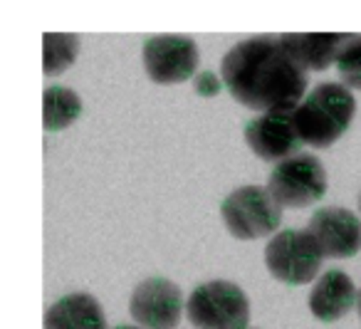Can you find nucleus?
Returning a JSON list of instances; mask_svg holds the SVG:
<instances>
[{
    "label": "nucleus",
    "instance_id": "obj_1",
    "mask_svg": "<svg viewBox=\"0 0 361 329\" xmlns=\"http://www.w3.org/2000/svg\"><path fill=\"white\" fill-rule=\"evenodd\" d=\"M221 77L233 100L255 112L302 104L307 90V70L287 50L282 35H260L233 45L223 57Z\"/></svg>",
    "mask_w": 361,
    "mask_h": 329
},
{
    "label": "nucleus",
    "instance_id": "obj_2",
    "mask_svg": "<svg viewBox=\"0 0 361 329\" xmlns=\"http://www.w3.org/2000/svg\"><path fill=\"white\" fill-rule=\"evenodd\" d=\"M356 114V100L349 87L322 82L302 100L295 112L300 139L314 149H329L346 134Z\"/></svg>",
    "mask_w": 361,
    "mask_h": 329
},
{
    "label": "nucleus",
    "instance_id": "obj_3",
    "mask_svg": "<svg viewBox=\"0 0 361 329\" xmlns=\"http://www.w3.org/2000/svg\"><path fill=\"white\" fill-rule=\"evenodd\" d=\"M186 314L198 329H247L250 299L235 282L211 280L188 294Z\"/></svg>",
    "mask_w": 361,
    "mask_h": 329
},
{
    "label": "nucleus",
    "instance_id": "obj_4",
    "mask_svg": "<svg viewBox=\"0 0 361 329\" xmlns=\"http://www.w3.org/2000/svg\"><path fill=\"white\" fill-rule=\"evenodd\" d=\"M223 223L238 240H257L277 233L282 205L272 198L267 186H240L221 205Z\"/></svg>",
    "mask_w": 361,
    "mask_h": 329
},
{
    "label": "nucleus",
    "instance_id": "obj_5",
    "mask_svg": "<svg viewBox=\"0 0 361 329\" xmlns=\"http://www.w3.org/2000/svg\"><path fill=\"white\" fill-rule=\"evenodd\" d=\"M324 263V253L310 230L285 228L272 235L265 245V268L275 280L285 285H307L317 277Z\"/></svg>",
    "mask_w": 361,
    "mask_h": 329
},
{
    "label": "nucleus",
    "instance_id": "obj_6",
    "mask_svg": "<svg viewBox=\"0 0 361 329\" xmlns=\"http://www.w3.org/2000/svg\"><path fill=\"white\" fill-rule=\"evenodd\" d=\"M267 191L282 208H307L326 193V169L317 156L297 154L272 169Z\"/></svg>",
    "mask_w": 361,
    "mask_h": 329
},
{
    "label": "nucleus",
    "instance_id": "obj_7",
    "mask_svg": "<svg viewBox=\"0 0 361 329\" xmlns=\"http://www.w3.org/2000/svg\"><path fill=\"white\" fill-rule=\"evenodd\" d=\"M297 107L300 104L277 107V109L262 112L260 116L247 121L245 141L252 154L275 166L300 154L305 141L300 139V131L295 126Z\"/></svg>",
    "mask_w": 361,
    "mask_h": 329
},
{
    "label": "nucleus",
    "instance_id": "obj_8",
    "mask_svg": "<svg viewBox=\"0 0 361 329\" xmlns=\"http://www.w3.org/2000/svg\"><path fill=\"white\" fill-rule=\"evenodd\" d=\"M144 70L156 85H180L196 77L198 45L183 35H156L144 42Z\"/></svg>",
    "mask_w": 361,
    "mask_h": 329
},
{
    "label": "nucleus",
    "instance_id": "obj_9",
    "mask_svg": "<svg viewBox=\"0 0 361 329\" xmlns=\"http://www.w3.org/2000/svg\"><path fill=\"white\" fill-rule=\"evenodd\" d=\"M129 314L144 329H176L183 314V292L173 280L149 277L131 292Z\"/></svg>",
    "mask_w": 361,
    "mask_h": 329
},
{
    "label": "nucleus",
    "instance_id": "obj_10",
    "mask_svg": "<svg viewBox=\"0 0 361 329\" xmlns=\"http://www.w3.org/2000/svg\"><path fill=\"white\" fill-rule=\"evenodd\" d=\"M307 230L317 240L324 258H354L361 250V220L354 210L326 205L319 208L307 223Z\"/></svg>",
    "mask_w": 361,
    "mask_h": 329
},
{
    "label": "nucleus",
    "instance_id": "obj_11",
    "mask_svg": "<svg viewBox=\"0 0 361 329\" xmlns=\"http://www.w3.org/2000/svg\"><path fill=\"white\" fill-rule=\"evenodd\" d=\"M359 299L354 282L341 270H329L314 282L310 292V312L319 322H336L341 319Z\"/></svg>",
    "mask_w": 361,
    "mask_h": 329
},
{
    "label": "nucleus",
    "instance_id": "obj_12",
    "mask_svg": "<svg viewBox=\"0 0 361 329\" xmlns=\"http://www.w3.org/2000/svg\"><path fill=\"white\" fill-rule=\"evenodd\" d=\"M42 329H106V314L92 294L72 292L47 309Z\"/></svg>",
    "mask_w": 361,
    "mask_h": 329
},
{
    "label": "nucleus",
    "instance_id": "obj_13",
    "mask_svg": "<svg viewBox=\"0 0 361 329\" xmlns=\"http://www.w3.org/2000/svg\"><path fill=\"white\" fill-rule=\"evenodd\" d=\"M349 40L346 32H302V35H282L287 50L297 57L307 72H324L339 57L344 42Z\"/></svg>",
    "mask_w": 361,
    "mask_h": 329
},
{
    "label": "nucleus",
    "instance_id": "obj_14",
    "mask_svg": "<svg viewBox=\"0 0 361 329\" xmlns=\"http://www.w3.org/2000/svg\"><path fill=\"white\" fill-rule=\"evenodd\" d=\"M82 114V100L70 87H47L42 92V126L47 131H62Z\"/></svg>",
    "mask_w": 361,
    "mask_h": 329
},
{
    "label": "nucleus",
    "instance_id": "obj_15",
    "mask_svg": "<svg viewBox=\"0 0 361 329\" xmlns=\"http://www.w3.org/2000/svg\"><path fill=\"white\" fill-rule=\"evenodd\" d=\"M80 52V37L70 35V32H47L42 37V70L45 75H60V72L70 70L77 60Z\"/></svg>",
    "mask_w": 361,
    "mask_h": 329
},
{
    "label": "nucleus",
    "instance_id": "obj_16",
    "mask_svg": "<svg viewBox=\"0 0 361 329\" xmlns=\"http://www.w3.org/2000/svg\"><path fill=\"white\" fill-rule=\"evenodd\" d=\"M336 72L349 90H361V35H349L339 57H336Z\"/></svg>",
    "mask_w": 361,
    "mask_h": 329
},
{
    "label": "nucleus",
    "instance_id": "obj_17",
    "mask_svg": "<svg viewBox=\"0 0 361 329\" xmlns=\"http://www.w3.org/2000/svg\"><path fill=\"white\" fill-rule=\"evenodd\" d=\"M223 87H226L223 85V77H218L216 72H211V70L198 72V75L193 77V90L201 97H216Z\"/></svg>",
    "mask_w": 361,
    "mask_h": 329
},
{
    "label": "nucleus",
    "instance_id": "obj_18",
    "mask_svg": "<svg viewBox=\"0 0 361 329\" xmlns=\"http://www.w3.org/2000/svg\"><path fill=\"white\" fill-rule=\"evenodd\" d=\"M114 329H144V327H131V324H119V327H114Z\"/></svg>",
    "mask_w": 361,
    "mask_h": 329
},
{
    "label": "nucleus",
    "instance_id": "obj_19",
    "mask_svg": "<svg viewBox=\"0 0 361 329\" xmlns=\"http://www.w3.org/2000/svg\"><path fill=\"white\" fill-rule=\"evenodd\" d=\"M356 309H359V317H361V289H359V299H356Z\"/></svg>",
    "mask_w": 361,
    "mask_h": 329
},
{
    "label": "nucleus",
    "instance_id": "obj_20",
    "mask_svg": "<svg viewBox=\"0 0 361 329\" xmlns=\"http://www.w3.org/2000/svg\"><path fill=\"white\" fill-rule=\"evenodd\" d=\"M359 210H361V193H359Z\"/></svg>",
    "mask_w": 361,
    "mask_h": 329
}]
</instances>
